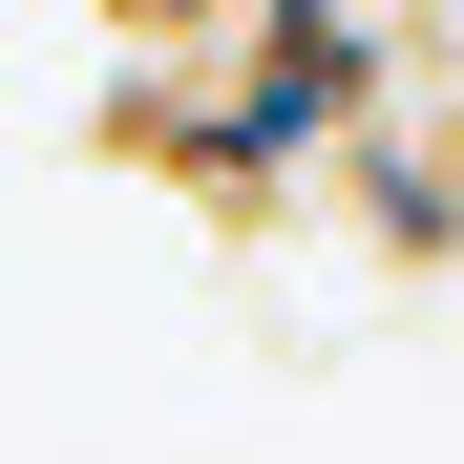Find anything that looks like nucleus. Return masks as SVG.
Here are the masks:
<instances>
[{"mask_svg":"<svg viewBox=\"0 0 464 464\" xmlns=\"http://www.w3.org/2000/svg\"><path fill=\"white\" fill-rule=\"evenodd\" d=\"M106 43H232V0H85Z\"/></svg>","mask_w":464,"mask_h":464,"instance_id":"1","label":"nucleus"}]
</instances>
